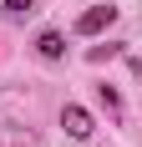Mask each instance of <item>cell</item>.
<instances>
[{"label":"cell","mask_w":142,"mask_h":147,"mask_svg":"<svg viewBox=\"0 0 142 147\" xmlns=\"http://www.w3.org/2000/svg\"><path fill=\"white\" fill-rule=\"evenodd\" d=\"M112 26H117V5H91V10L76 15V36H101Z\"/></svg>","instance_id":"1"},{"label":"cell","mask_w":142,"mask_h":147,"mask_svg":"<svg viewBox=\"0 0 142 147\" xmlns=\"http://www.w3.org/2000/svg\"><path fill=\"white\" fill-rule=\"evenodd\" d=\"M61 127H66V137H71V142H86V137L97 132V127H91V112H86V107H76V102H66V107H61Z\"/></svg>","instance_id":"2"},{"label":"cell","mask_w":142,"mask_h":147,"mask_svg":"<svg viewBox=\"0 0 142 147\" xmlns=\"http://www.w3.org/2000/svg\"><path fill=\"white\" fill-rule=\"evenodd\" d=\"M36 56L41 61H61L66 56V36H61V30H41V36H36Z\"/></svg>","instance_id":"3"},{"label":"cell","mask_w":142,"mask_h":147,"mask_svg":"<svg viewBox=\"0 0 142 147\" xmlns=\"http://www.w3.org/2000/svg\"><path fill=\"white\" fill-rule=\"evenodd\" d=\"M0 10H5V15H30L36 0H0Z\"/></svg>","instance_id":"4"},{"label":"cell","mask_w":142,"mask_h":147,"mask_svg":"<svg viewBox=\"0 0 142 147\" xmlns=\"http://www.w3.org/2000/svg\"><path fill=\"white\" fill-rule=\"evenodd\" d=\"M97 96H101V107H107V112H122V96H117V86H97Z\"/></svg>","instance_id":"5"}]
</instances>
